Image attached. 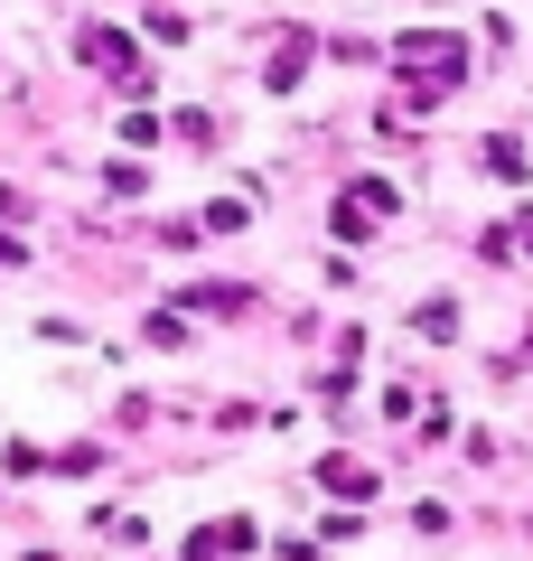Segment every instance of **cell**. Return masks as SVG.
I'll list each match as a JSON object with an SVG mask.
<instances>
[{
  "label": "cell",
  "mask_w": 533,
  "mask_h": 561,
  "mask_svg": "<svg viewBox=\"0 0 533 561\" xmlns=\"http://www.w3.org/2000/svg\"><path fill=\"white\" fill-rule=\"evenodd\" d=\"M318 478H328L337 496H375V478H365V468H355V459H328V468H318Z\"/></svg>",
  "instance_id": "6da1fadb"
},
{
  "label": "cell",
  "mask_w": 533,
  "mask_h": 561,
  "mask_svg": "<svg viewBox=\"0 0 533 561\" xmlns=\"http://www.w3.org/2000/svg\"><path fill=\"white\" fill-rule=\"evenodd\" d=\"M412 328H421V337H450V328H458V309H450V300H421V319H412Z\"/></svg>",
  "instance_id": "7a4b0ae2"
},
{
  "label": "cell",
  "mask_w": 533,
  "mask_h": 561,
  "mask_svg": "<svg viewBox=\"0 0 533 561\" xmlns=\"http://www.w3.org/2000/svg\"><path fill=\"white\" fill-rule=\"evenodd\" d=\"M514 234H524V253H533V216H524V225H514Z\"/></svg>",
  "instance_id": "3957f363"
}]
</instances>
